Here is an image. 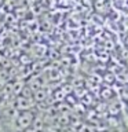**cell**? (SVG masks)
Returning <instances> with one entry per match:
<instances>
[{"label":"cell","instance_id":"obj_1","mask_svg":"<svg viewBox=\"0 0 128 132\" xmlns=\"http://www.w3.org/2000/svg\"><path fill=\"white\" fill-rule=\"evenodd\" d=\"M33 120H35V116L32 114V111H29V110H23L22 113H19V114L14 118L15 132H18V131L22 132L23 129H26V128L32 127Z\"/></svg>","mask_w":128,"mask_h":132},{"label":"cell","instance_id":"obj_2","mask_svg":"<svg viewBox=\"0 0 128 132\" xmlns=\"http://www.w3.org/2000/svg\"><path fill=\"white\" fill-rule=\"evenodd\" d=\"M123 124H124V127H125V129L128 132V110H125L123 114Z\"/></svg>","mask_w":128,"mask_h":132}]
</instances>
